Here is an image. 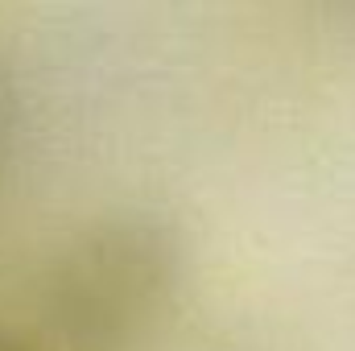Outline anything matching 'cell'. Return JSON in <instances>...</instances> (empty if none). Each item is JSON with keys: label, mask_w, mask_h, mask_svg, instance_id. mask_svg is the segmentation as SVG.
I'll return each mask as SVG.
<instances>
[{"label": "cell", "mask_w": 355, "mask_h": 351, "mask_svg": "<svg viewBox=\"0 0 355 351\" xmlns=\"http://www.w3.org/2000/svg\"><path fill=\"white\" fill-rule=\"evenodd\" d=\"M178 277V240L153 215H112L75 236L46 310L75 351H120L153 327Z\"/></svg>", "instance_id": "6da1fadb"}, {"label": "cell", "mask_w": 355, "mask_h": 351, "mask_svg": "<svg viewBox=\"0 0 355 351\" xmlns=\"http://www.w3.org/2000/svg\"><path fill=\"white\" fill-rule=\"evenodd\" d=\"M0 351H33L25 339H17V335H8V331H0Z\"/></svg>", "instance_id": "7a4b0ae2"}]
</instances>
